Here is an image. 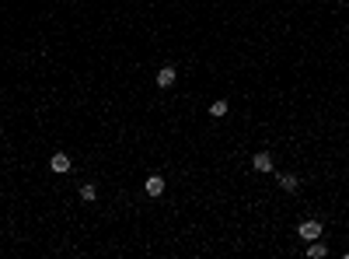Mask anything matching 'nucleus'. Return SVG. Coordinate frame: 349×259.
Returning a JSON list of instances; mask_svg holds the SVG:
<instances>
[{
    "label": "nucleus",
    "mask_w": 349,
    "mask_h": 259,
    "mask_svg": "<svg viewBox=\"0 0 349 259\" xmlns=\"http://www.w3.org/2000/svg\"><path fill=\"white\" fill-rule=\"evenodd\" d=\"M297 235L304 242H314V238H321V221H304L300 228H297Z\"/></svg>",
    "instance_id": "obj_1"
},
{
    "label": "nucleus",
    "mask_w": 349,
    "mask_h": 259,
    "mask_svg": "<svg viewBox=\"0 0 349 259\" xmlns=\"http://www.w3.org/2000/svg\"><path fill=\"white\" fill-rule=\"evenodd\" d=\"M49 168H53L56 175H67V172H70V154H63V151L53 154V158H49Z\"/></svg>",
    "instance_id": "obj_2"
},
{
    "label": "nucleus",
    "mask_w": 349,
    "mask_h": 259,
    "mask_svg": "<svg viewBox=\"0 0 349 259\" xmlns=\"http://www.w3.org/2000/svg\"><path fill=\"white\" fill-rule=\"evenodd\" d=\"M252 168L255 172H272V154L269 151H258V154L252 158Z\"/></svg>",
    "instance_id": "obj_3"
},
{
    "label": "nucleus",
    "mask_w": 349,
    "mask_h": 259,
    "mask_svg": "<svg viewBox=\"0 0 349 259\" xmlns=\"http://www.w3.org/2000/svg\"><path fill=\"white\" fill-rule=\"evenodd\" d=\"M329 256V245H325V242H308V259H325Z\"/></svg>",
    "instance_id": "obj_4"
},
{
    "label": "nucleus",
    "mask_w": 349,
    "mask_h": 259,
    "mask_svg": "<svg viewBox=\"0 0 349 259\" xmlns=\"http://www.w3.org/2000/svg\"><path fill=\"white\" fill-rule=\"evenodd\" d=\"M174 84V67H161L157 70V88H171Z\"/></svg>",
    "instance_id": "obj_5"
},
{
    "label": "nucleus",
    "mask_w": 349,
    "mask_h": 259,
    "mask_svg": "<svg viewBox=\"0 0 349 259\" xmlns=\"http://www.w3.org/2000/svg\"><path fill=\"white\" fill-rule=\"evenodd\" d=\"M279 189H283V193H297V189H300V179L283 172V175H279Z\"/></svg>",
    "instance_id": "obj_6"
},
{
    "label": "nucleus",
    "mask_w": 349,
    "mask_h": 259,
    "mask_svg": "<svg viewBox=\"0 0 349 259\" xmlns=\"http://www.w3.org/2000/svg\"><path fill=\"white\" fill-rule=\"evenodd\" d=\"M161 193H164V179L161 175H150L147 179V196H161Z\"/></svg>",
    "instance_id": "obj_7"
},
{
    "label": "nucleus",
    "mask_w": 349,
    "mask_h": 259,
    "mask_svg": "<svg viewBox=\"0 0 349 259\" xmlns=\"http://www.w3.org/2000/svg\"><path fill=\"white\" fill-rule=\"evenodd\" d=\"M95 196H98L95 182H88V186H80V200H84V203H95Z\"/></svg>",
    "instance_id": "obj_8"
},
{
    "label": "nucleus",
    "mask_w": 349,
    "mask_h": 259,
    "mask_svg": "<svg viewBox=\"0 0 349 259\" xmlns=\"http://www.w3.org/2000/svg\"><path fill=\"white\" fill-rule=\"evenodd\" d=\"M210 116H216V119H220V116H227V102H224V98L213 102V105H210Z\"/></svg>",
    "instance_id": "obj_9"
}]
</instances>
